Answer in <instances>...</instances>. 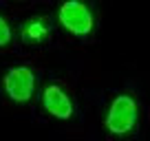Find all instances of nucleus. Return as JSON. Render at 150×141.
<instances>
[{"label":"nucleus","mask_w":150,"mask_h":141,"mask_svg":"<svg viewBox=\"0 0 150 141\" xmlns=\"http://www.w3.org/2000/svg\"><path fill=\"white\" fill-rule=\"evenodd\" d=\"M57 20L75 38H86L95 29V16L82 0H64L57 9Z\"/></svg>","instance_id":"nucleus-1"},{"label":"nucleus","mask_w":150,"mask_h":141,"mask_svg":"<svg viewBox=\"0 0 150 141\" xmlns=\"http://www.w3.org/2000/svg\"><path fill=\"white\" fill-rule=\"evenodd\" d=\"M137 117H139V106H137L135 97L117 95L106 113L104 126L110 135H128L137 126Z\"/></svg>","instance_id":"nucleus-2"},{"label":"nucleus","mask_w":150,"mask_h":141,"mask_svg":"<svg viewBox=\"0 0 150 141\" xmlns=\"http://www.w3.org/2000/svg\"><path fill=\"white\" fill-rule=\"evenodd\" d=\"M2 86H5V93L9 95L11 102L27 104L35 90V73L29 66H13L5 73Z\"/></svg>","instance_id":"nucleus-3"},{"label":"nucleus","mask_w":150,"mask_h":141,"mask_svg":"<svg viewBox=\"0 0 150 141\" xmlns=\"http://www.w3.org/2000/svg\"><path fill=\"white\" fill-rule=\"evenodd\" d=\"M42 106L51 117L62 119V121L71 119L73 117V110H75L71 97L64 93V88L57 86V84H49L47 88L42 90Z\"/></svg>","instance_id":"nucleus-4"},{"label":"nucleus","mask_w":150,"mask_h":141,"mask_svg":"<svg viewBox=\"0 0 150 141\" xmlns=\"http://www.w3.org/2000/svg\"><path fill=\"white\" fill-rule=\"evenodd\" d=\"M49 31H51L49 20L47 18H38V16L22 24V38H24V42H31V44L44 42V40L49 38Z\"/></svg>","instance_id":"nucleus-5"},{"label":"nucleus","mask_w":150,"mask_h":141,"mask_svg":"<svg viewBox=\"0 0 150 141\" xmlns=\"http://www.w3.org/2000/svg\"><path fill=\"white\" fill-rule=\"evenodd\" d=\"M13 38V31H11V24L7 22L5 16H0V47H7Z\"/></svg>","instance_id":"nucleus-6"}]
</instances>
